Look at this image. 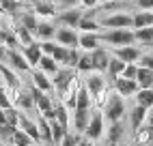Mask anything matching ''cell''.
<instances>
[{"mask_svg": "<svg viewBox=\"0 0 153 146\" xmlns=\"http://www.w3.org/2000/svg\"><path fill=\"white\" fill-rule=\"evenodd\" d=\"M104 116H106V122H114V120H123L127 116V108H125V97H121L119 92L112 88L110 97H108V103L104 105Z\"/></svg>", "mask_w": 153, "mask_h": 146, "instance_id": "obj_1", "label": "cell"}, {"mask_svg": "<svg viewBox=\"0 0 153 146\" xmlns=\"http://www.w3.org/2000/svg\"><path fill=\"white\" fill-rule=\"evenodd\" d=\"M101 41L110 47L131 45V43H136V35H134V28H110L108 32L101 35Z\"/></svg>", "mask_w": 153, "mask_h": 146, "instance_id": "obj_2", "label": "cell"}, {"mask_svg": "<svg viewBox=\"0 0 153 146\" xmlns=\"http://www.w3.org/2000/svg\"><path fill=\"white\" fill-rule=\"evenodd\" d=\"M104 133H106V116L101 110H93V116H91L88 127L84 129V135L91 142H99L104 138Z\"/></svg>", "mask_w": 153, "mask_h": 146, "instance_id": "obj_3", "label": "cell"}, {"mask_svg": "<svg viewBox=\"0 0 153 146\" xmlns=\"http://www.w3.org/2000/svg\"><path fill=\"white\" fill-rule=\"evenodd\" d=\"M112 88H114L121 97H125V99H131L138 92V88H140V84L136 80H131V77H125V75H119V77H114L112 80Z\"/></svg>", "mask_w": 153, "mask_h": 146, "instance_id": "obj_4", "label": "cell"}, {"mask_svg": "<svg viewBox=\"0 0 153 146\" xmlns=\"http://www.w3.org/2000/svg\"><path fill=\"white\" fill-rule=\"evenodd\" d=\"M56 43L60 45H67V47H80V32L78 28H71V26H63L60 24L56 28Z\"/></svg>", "mask_w": 153, "mask_h": 146, "instance_id": "obj_5", "label": "cell"}, {"mask_svg": "<svg viewBox=\"0 0 153 146\" xmlns=\"http://www.w3.org/2000/svg\"><path fill=\"white\" fill-rule=\"evenodd\" d=\"M84 86L91 90V95H97V92H101L104 88H108V75L97 71V69H93L91 73L84 75Z\"/></svg>", "mask_w": 153, "mask_h": 146, "instance_id": "obj_6", "label": "cell"}, {"mask_svg": "<svg viewBox=\"0 0 153 146\" xmlns=\"http://www.w3.org/2000/svg\"><path fill=\"white\" fill-rule=\"evenodd\" d=\"M7 65H11L17 73H30V69H33L19 47H9V52H7Z\"/></svg>", "mask_w": 153, "mask_h": 146, "instance_id": "obj_7", "label": "cell"}, {"mask_svg": "<svg viewBox=\"0 0 153 146\" xmlns=\"http://www.w3.org/2000/svg\"><path fill=\"white\" fill-rule=\"evenodd\" d=\"M134 24V17L129 13H123V11H117V13H110L106 17H101V26L104 28H131Z\"/></svg>", "mask_w": 153, "mask_h": 146, "instance_id": "obj_8", "label": "cell"}, {"mask_svg": "<svg viewBox=\"0 0 153 146\" xmlns=\"http://www.w3.org/2000/svg\"><path fill=\"white\" fill-rule=\"evenodd\" d=\"M30 82H33V86L41 88V90H45V92H54L52 75L45 73L43 69H39V67H33V69H30Z\"/></svg>", "mask_w": 153, "mask_h": 146, "instance_id": "obj_9", "label": "cell"}, {"mask_svg": "<svg viewBox=\"0 0 153 146\" xmlns=\"http://www.w3.org/2000/svg\"><path fill=\"white\" fill-rule=\"evenodd\" d=\"M84 11L82 9H78V7H71V9H60L56 19H58V24H63V26H71V28H78L80 24V19H82Z\"/></svg>", "mask_w": 153, "mask_h": 146, "instance_id": "obj_10", "label": "cell"}, {"mask_svg": "<svg viewBox=\"0 0 153 146\" xmlns=\"http://www.w3.org/2000/svg\"><path fill=\"white\" fill-rule=\"evenodd\" d=\"M33 11L41 19H54L58 15V4H56V0H35Z\"/></svg>", "mask_w": 153, "mask_h": 146, "instance_id": "obj_11", "label": "cell"}, {"mask_svg": "<svg viewBox=\"0 0 153 146\" xmlns=\"http://www.w3.org/2000/svg\"><path fill=\"white\" fill-rule=\"evenodd\" d=\"M110 52L114 54L117 58L121 60H125V62H138L140 54H142V49L136 45V43H131V45H119V47H110Z\"/></svg>", "mask_w": 153, "mask_h": 146, "instance_id": "obj_12", "label": "cell"}, {"mask_svg": "<svg viewBox=\"0 0 153 146\" xmlns=\"http://www.w3.org/2000/svg\"><path fill=\"white\" fill-rule=\"evenodd\" d=\"M91 116H93V108H76L71 112V122H74V129L84 133V129L88 127Z\"/></svg>", "mask_w": 153, "mask_h": 146, "instance_id": "obj_13", "label": "cell"}, {"mask_svg": "<svg viewBox=\"0 0 153 146\" xmlns=\"http://www.w3.org/2000/svg\"><path fill=\"white\" fill-rule=\"evenodd\" d=\"M91 56H93V65H95L97 71H101V73H106V71H108L110 58H112V52H110V49H106V47H101V45H99L97 49L91 52Z\"/></svg>", "mask_w": 153, "mask_h": 146, "instance_id": "obj_14", "label": "cell"}, {"mask_svg": "<svg viewBox=\"0 0 153 146\" xmlns=\"http://www.w3.org/2000/svg\"><path fill=\"white\" fill-rule=\"evenodd\" d=\"M19 49H22V54L26 56V60L30 62V67H37V65H39V60H41V56H43V49H41V43H39V39L33 41V43H28V45H22Z\"/></svg>", "mask_w": 153, "mask_h": 146, "instance_id": "obj_15", "label": "cell"}, {"mask_svg": "<svg viewBox=\"0 0 153 146\" xmlns=\"http://www.w3.org/2000/svg\"><path fill=\"white\" fill-rule=\"evenodd\" d=\"M56 24L52 22V19H41L39 17V26L35 30V39L39 41H48V39H54L56 37Z\"/></svg>", "mask_w": 153, "mask_h": 146, "instance_id": "obj_16", "label": "cell"}, {"mask_svg": "<svg viewBox=\"0 0 153 146\" xmlns=\"http://www.w3.org/2000/svg\"><path fill=\"white\" fill-rule=\"evenodd\" d=\"M95 13H97V11L91 9L88 13L82 15V19H80V24H78V30H80V32H99V30L104 28V26H101V22H97V19H95Z\"/></svg>", "mask_w": 153, "mask_h": 146, "instance_id": "obj_17", "label": "cell"}, {"mask_svg": "<svg viewBox=\"0 0 153 146\" xmlns=\"http://www.w3.org/2000/svg\"><path fill=\"white\" fill-rule=\"evenodd\" d=\"M147 112H149V108L140 105V103H136V105L129 110L127 116H129V127H131V131H136L140 125L147 122Z\"/></svg>", "mask_w": 153, "mask_h": 146, "instance_id": "obj_18", "label": "cell"}, {"mask_svg": "<svg viewBox=\"0 0 153 146\" xmlns=\"http://www.w3.org/2000/svg\"><path fill=\"white\" fill-rule=\"evenodd\" d=\"M108 125L110 127L106 131V142L108 144H119L125 138V122L123 120H114V122H108Z\"/></svg>", "mask_w": 153, "mask_h": 146, "instance_id": "obj_19", "label": "cell"}, {"mask_svg": "<svg viewBox=\"0 0 153 146\" xmlns=\"http://www.w3.org/2000/svg\"><path fill=\"white\" fill-rule=\"evenodd\" d=\"M104 41L99 32H80V49L82 52H93L97 49Z\"/></svg>", "mask_w": 153, "mask_h": 146, "instance_id": "obj_20", "label": "cell"}, {"mask_svg": "<svg viewBox=\"0 0 153 146\" xmlns=\"http://www.w3.org/2000/svg\"><path fill=\"white\" fill-rule=\"evenodd\" d=\"M134 142L136 144H153V125L145 122L134 131Z\"/></svg>", "mask_w": 153, "mask_h": 146, "instance_id": "obj_21", "label": "cell"}, {"mask_svg": "<svg viewBox=\"0 0 153 146\" xmlns=\"http://www.w3.org/2000/svg\"><path fill=\"white\" fill-rule=\"evenodd\" d=\"M0 75H2L7 86H22L19 84V77H17V71L11 65H4V60H0Z\"/></svg>", "mask_w": 153, "mask_h": 146, "instance_id": "obj_22", "label": "cell"}, {"mask_svg": "<svg viewBox=\"0 0 153 146\" xmlns=\"http://www.w3.org/2000/svg\"><path fill=\"white\" fill-rule=\"evenodd\" d=\"M134 24L131 28H147V26H153V11H147V9H140L134 15Z\"/></svg>", "mask_w": 153, "mask_h": 146, "instance_id": "obj_23", "label": "cell"}, {"mask_svg": "<svg viewBox=\"0 0 153 146\" xmlns=\"http://www.w3.org/2000/svg\"><path fill=\"white\" fill-rule=\"evenodd\" d=\"M125 65H127L125 60H121V58H117L114 54H112L110 65H108V71H106V75H108V80H110V84H112V80H114V77H119L121 73L125 71Z\"/></svg>", "mask_w": 153, "mask_h": 146, "instance_id": "obj_24", "label": "cell"}, {"mask_svg": "<svg viewBox=\"0 0 153 146\" xmlns=\"http://www.w3.org/2000/svg\"><path fill=\"white\" fill-rule=\"evenodd\" d=\"M17 22L35 35V30H37V26H39V15H37L35 11H24V13L17 15Z\"/></svg>", "mask_w": 153, "mask_h": 146, "instance_id": "obj_25", "label": "cell"}, {"mask_svg": "<svg viewBox=\"0 0 153 146\" xmlns=\"http://www.w3.org/2000/svg\"><path fill=\"white\" fill-rule=\"evenodd\" d=\"M37 122H39V133H41V140L45 144H54L52 140V125H50V120L43 116V114H37Z\"/></svg>", "mask_w": 153, "mask_h": 146, "instance_id": "obj_26", "label": "cell"}, {"mask_svg": "<svg viewBox=\"0 0 153 146\" xmlns=\"http://www.w3.org/2000/svg\"><path fill=\"white\" fill-rule=\"evenodd\" d=\"M134 35H136V43L138 45H145V47H151L153 45V26L134 28Z\"/></svg>", "mask_w": 153, "mask_h": 146, "instance_id": "obj_27", "label": "cell"}, {"mask_svg": "<svg viewBox=\"0 0 153 146\" xmlns=\"http://www.w3.org/2000/svg\"><path fill=\"white\" fill-rule=\"evenodd\" d=\"M136 82L140 84V88H153V69H149V67H138Z\"/></svg>", "mask_w": 153, "mask_h": 146, "instance_id": "obj_28", "label": "cell"}, {"mask_svg": "<svg viewBox=\"0 0 153 146\" xmlns=\"http://www.w3.org/2000/svg\"><path fill=\"white\" fill-rule=\"evenodd\" d=\"M37 67H39V69H43L45 73H50V75H54V73H56V71L60 69V65L56 62V58H54L52 54H43Z\"/></svg>", "mask_w": 153, "mask_h": 146, "instance_id": "obj_29", "label": "cell"}, {"mask_svg": "<svg viewBox=\"0 0 153 146\" xmlns=\"http://www.w3.org/2000/svg\"><path fill=\"white\" fill-rule=\"evenodd\" d=\"M11 144H17V146H30V144H37L35 138L30 133H26L22 127H17L15 133H13V138H11Z\"/></svg>", "mask_w": 153, "mask_h": 146, "instance_id": "obj_30", "label": "cell"}, {"mask_svg": "<svg viewBox=\"0 0 153 146\" xmlns=\"http://www.w3.org/2000/svg\"><path fill=\"white\" fill-rule=\"evenodd\" d=\"M134 99H136V103H140L145 108H153V88H138Z\"/></svg>", "mask_w": 153, "mask_h": 146, "instance_id": "obj_31", "label": "cell"}, {"mask_svg": "<svg viewBox=\"0 0 153 146\" xmlns=\"http://www.w3.org/2000/svg\"><path fill=\"white\" fill-rule=\"evenodd\" d=\"M82 75H86V73H91L95 69V65H93V56H91V52H82V56H80V60H78V67H76Z\"/></svg>", "mask_w": 153, "mask_h": 146, "instance_id": "obj_32", "label": "cell"}, {"mask_svg": "<svg viewBox=\"0 0 153 146\" xmlns=\"http://www.w3.org/2000/svg\"><path fill=\"white\" fill-rule=\"evenodd\" d=\"M50 125H52V140H54V144H63V138H65V133L69 131L63 122H58L56 118L54 120H50Z\"/></svg>", "mask_w": 153, "mask_h": 146, "instance_id": "obj_33", "label": "cell"}, {"mask_svg": "<svg viewBox=\"0 0 153 146\" xmlns=\"http://www.w3.org/2000/svg\"><path fill=\"white\" fill-rule=\"evenodd\" d=\"M76 108H93V95H91V90L84 84L78 90V105Z\"/></svg>", "mask_w": 153, "mask_h": 146, "instance_id": "obj_34", "label": "cell"}, {"mask_svg": "<svg viewBox=\"0 0 153 146\" xmlns=\"http://www.w3.org/2000/svg\"><path fill=\"white\" fill-rule=\"evenodd\" d=\"M112 88H104L101 92H97V95H93V110H104V105L108 103V97H110Z\"/></svg>", "mask_w": 153, "mask_h": 146, "instance_id": "obj_35", "label": "cell"}, {"mask_svg": "<svg viewBox=\"0 0 153 146\" xmlns=\"http://www.w3.org/2000/svg\"><path fill=\"white\" fill-rule=\"evenodd\" d=\"M15 125H9V122H2L0 125V142H7V144H11V138H13V133H15Z\"/></svg>", "mask_w": 153, "mask_h": 146, "instance_id": "obj_36", "label": "cell"}, {"mask_svg": "<svg viewBox=\"0 0 153 146\" xmlns=\"http://www.w3.org/2000/svg\"><path fill=\"white\" fill-rule=\"evenodd\" d=\"M52 56L56 58V62H58L60 67H65V65H67V56H69V47L56 43V49H54V54H52Z\"/></svg>", "mask_w": 153, "mask_h": 146, "instance_id": "obj_37", "label": "cell"}, {"mask_svg": "<svg viewBox=\"0 0 153 146\" xmlns=\"http://www.w3.org/2000/svg\"><path fill=\"white\" fill-rule=\"evenodd\" d=\"M22 9V0H4L2 2V11L4 13H15Z\"/></svg>", "mask_w": 153, "mask_h": 146, "instance_id": "obj_38", "label": "cell"}, {"mask_svg": "<svg viewBox=\"0 0 153 146\" xmlns=\"http://www.w3.org/2000/svg\"><path fill=\"white\" fill-rule=\"evenodd\" d=\"M13 105V101H11V97H9V90H7V86L4 88H0V108H11Z\"/></svg>", "mask_w": 153, "mask_h": 146, "instance_id": "obj_39", "label": "cell"}, {"mask_svg": "<svg viewBox=\"0 0 153 146\" xmlns=\"http://www.w3.org/2000/svg\"><path fill=\"white\" fill-rule=\"evenodd\" d=\"M136 73H138V62H127V65H125V71L121 73V75H125V77H131V80H136Z\"/></svg>", "mask_w": 153, "mask_h": 146, "instance_id": "obj_40", "label": "cell"}, {"mask_svg": "<svg viewBox=\"0 0 153 146\" xmlns=\"http://www.w3.org/2000/svg\"><path fill=\"white\" fill-rule=\"evenodd\" d=\"M39 43H41V49H43V54H54V49H56V39L39 41Z\"/></svg>", "mask_w": 153, "mask_h": 146, "instance_id": "obj_41", "label": "cell"}, {"mask_svg": "<svg viewBox=\"0 0 153 146\" xmlns=\"http://www.w3.org/2000/svg\"><path fill=\"white\" fill-rule=\"evenodd\" d=\"M138 67H149V69H153V54H140Z\"/></svg>", "mask_w": 153, "mask_h": 146, "instance_id": "obj_42", "label": "cell"}, {"mask_svg": "<svg viewBox=\"0 0 153 146\" xmlns=\"http://www.w3.org/2000/svg\"><path fill=\"white\" fill-rule=\"evenodd\" d=\"M58 9H71V7H78L80 0H56Z\"/></svg>", "mask_w": 153, "mask_h": 146, "instance_id": "obj_43", "label": "cell"}, {"mask_svg": "<svg viewBox=\"0 0 153 146\" xmlns=\"http://www.w3.org/2000/svg\"><path fill=\"white\" fill-rule=\"evenodd\" d=\"M138 9H147V11H153V0H136Z\"/></svg>", "mask_w": 153, "mask_h": 146, "instance_id": "obj_44", "label": "cell"}, {"mask_svg": "<svg viewBox=\"0 0 153 146\" xmlns=\"http://www.w3.org/2000/svg\"><path fill=\"white\" fill-rule=\"evenodd\" d=\"M80 4H82L84 9H95L99 4V0H80Z\"/></svg>", "mask_w": 153, "mask_h": 146, "instance_id": "obj_45", "label": "cell"}, {"mask_svg": "<svg viewBox=\"0 0 153 146\" xmlns=\"http://www.w3.org/2000/svg\"><path fill=\"white\" fill-rule=\"evenodd\" d=\"M2 122H7V110L0 108V125H2Z\"/></svg>", "mask_w": 153, "mask_h": 146, "instance_id": "obj_46", "label": "cell"}, {"mask_svg": "<svg viewBox=\"0 0 153 146\" xmlns=\"http://www.w3.org/2000/svg\"><path fill=\"white\" fill-rule=\"evenodd\" d=\"M147 122L153 125V108H149V112H147Z\"/></svg>", "mask_w": 153, "mask_h": 146, "instance_id": "obj_47", "label": "cell"}, {"mask_svg": "<svg viewBox=\"0 0 153 146\" xmlns=\"http://www.w3.org/2000/svg\"><path fill=\"white\" fill-rule=\"evenodd\" d=\"M7 84H4V80H2V75H0V88H4Z\"/></svg>", "mask_w": 153, "mask_h": 146, "instance_id": "obj_48", "label": "cell"}]
</instances>
